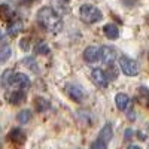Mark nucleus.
<instances>
[{"mask_svg":"<svg viewBox=\"0 0 149 149\" xmlns=\"http://www.w3.org/2000/svg\"><path fill=\"white\" fill-rule=\"evenodd\" d=\"M115 103H116V107L119 110H125L130 104V97L124 93H118L116 97H115Z\"/></svg>","mask_w":149,"mask_h":149,"instance_id":"1a4fd4ad","label":"nucleus"},{"mask_svg":"<svg viewBox=\"0 0 149 149\" xmlns=\"http://www.w3.org/2000/svg\"><path fill=\"white\" fill-rule=\"evenodd\" d=\"M106 74H107V78H109V79H116V78H118V69L113 66V63L109 64V69H107Z\"/></svg>","mask_w":149,"mask_h":149,"instance_id":"412c9836","label":"nucleus"},{"mask_svg":"<svg viewBox=\"0 0 149 149\" xmlns=\"http://www.w3.org/2000/svg\"><path fill=\"white\" fill-rule=\"evenodd\" d=\"M22 63H24V64H27L29 69L31 67L34 72H37V67H36V63H34V60H33V58H24V60H22Z\"/></svg>","mask_w":149,"mask_h":149,"instance_id":"4be33fe9","label":"nucleus"},{"mask_svg":"<svg viewBox=\"0 0 149 149\" xmlns=\"http://www.w3.org/2000/svg\"><path fill=\"white\" fill-rule=\"evenodd\" d=\"M131 136H133V130H131V128H127L125 133H124V137H125L127 140H130V139H131Z\"/></svg>","mask_w":149,"mask_h":149,"instance_id":"b1692460","label":"nucleus"},{"mask_svg":"<svg viewBox=\"0 0 149 149\" xmlns=\"http://www.w3.org/2000/svg\"><path fill=\"white\" fill-rule=\"evenodd\" d=\"M24 100H26V93H24V90H17V91L12 93L10 97H9V102L12 104H19Z\"/></svg>","mask_w":149,"mask_h":149,"instance_id":"f8f14e48","label":"nucleus"},{"mask_svg":"<svg viewBox=\"0 0 149 149\" xmlns=\"http://www.w3.org/2000/svg\"><path fill=\"white\" fill-rule=\"evenodd\" d=\"M84 60L86 61V63H95V61L98 60V48H95V46L85 48V51H84Z\"/></svg>","mask_w":149,"mask_h":149,"instance_id":"0eeeda50","label":"nucleus"},{"mask_svg":"<svg viewBox=\"0 0 149 149\" xmlns=\"http://www.w3.org/2000/svg\"><path fill=\"white\" fill-rule=\"evenodd\" d=\"M91 81L97 88H107V85H109V78H107L106 72L102 69H94L91 72Z\"/></svg>","mask_w":149,"mask_h":149,"instance_id":"20e7f679","label":"nucleus"},{"mask_svg":"<svg viewBox=\"0 0 149 149\" xmlns=\"http://www.w3.org/2000/svg\"><path fill=\"white\" fill-rule=\"evenodd\" d=\"M113 137V131H112V125L110 124H106V125L100 130V133H98V139H100L102 142H104V143H107L109 145V142H110V139Z\"/></svg>","mask_w":149,"mask_h":149,"instance_id":"6e6552de","label":"nucleus"},{"mask_svg":"<svg viewBox=\"0 0 149 149\" xmlns=\"http://www.w3.org/2000/svg\"><path fill=\"white\" fill-rule=\"evenodd\" d=\"M37 21L51 33H60L63 30V19L58 12L51 6H43L37 10Z\"/></svg>","mask_w":149,"mask_h":149,"instance_id":"f257e3e1","label":"nucleus"},{"mask_svg":"<svg viewBox=\"0 0 149 149\" xmlns=\"http://www.w3.org/2000/svg\"><path fill=\"white\" fill-rule=\"evenodd\" d=\"M21 31H22V22H21L19 19H17V21H14V22L9 24V27H8V34H9L10 37L18 36V33H21Z\"/></svg>","mask_w":149,"mask_h":149,"instance_id":"9b49d317","label":"nucleus"},{"mask_svg":"<svg viewBox=\"0 0 149 149\" xmlns=\"http://www.w3.org/2000/svg\"><path fill=\"white\" fill-rule=\"evenodd\" d=\"M91 148H93V149H106V148H107V143H104V142H102L100 139H98L97 142H94V143L91 145Z\"/></svg>","mask_w":149,"mask_h":149,"instance_id":"5701e85b","label":"nucleus"},{"mask_svg":"<svg viewBox=\"0 0 149 149\" xmlns=\"http://www.w3.org/2000/svg\"><path fill=\"white\" fill-rule=\"evenodd\" d=\"M103 31H104L106 37L110 39V40L118 39V36H119V29L115 26V24H106V26L103 27Z\"/></svg>","mask_w":149,"mask_h":149,"instance_id":"9d476101","label":"nucleus"},{"mask_svg":"<svg viewBox=\"0 0 149 149\" xmlns=\"http://www.w3.org/2000/svg\"><path fill=\"white\" fill-rule=\"evenodd\" d=\"M10 55H12V49L9 46H5V48L0 49V61H2V63H6L10 58Z\"/></svg>","mask_w":149,"mask_h":149,"instance_id":"6ab92c4d","label":"nucleus"},{"mask_svg":"<svg viewBox=\"0 0 149 149\" xmlns=\"http://www.w3.org/2000/svg\"><path fill=\"white\" fill-rule=\"evenodd\" d=\"M119 69L124 74H127V76H136V74L139 73L137 61H134L133 58H128L125 55L119 57Z\"/></svg>","mask_w":149,"mask_h":149,"instance_id":"7ed1b4c3","label":"nucleus"},{"mask_svg":"<svg viewBox=\"0 0 149 149\" xmlns=\"http://www.w3.org/2000/svg\"><path fill=\"white\" fill-rule=\"evenodd\" d=\"M9 137H10L12 142H15V143H22V142H24V133H22V130L15 128V130L10 131Z\"/></svg>","mask_w":149,"mask_h":149,"instance_id":"4468645a","label":"nucleus"},{"mask_svg":"<svg viewBox=\"0 0 149 149\" xmlns=\"http://www.w3.org/2000/svg\"><path fill=\"white\" fill-rule=\"evenodd\" d=\"M30 118H31V112H30L29 109L21 110L19 113H18V116H17V119H18L19 124H27V122L30 121Z\"/></svg>","mask_w":149,"mask_h":149,"instance_id":"2eb2a0df","label":"nucleus"},{"mask_svg":"<svg viewBox=\"0 0 149 149\" xmlns=\"http://www.w3.org/2000/svg\"><path fill=\"white\" fill-rule=\"evenodd\" d=\"M34 103H36V110H39V112H43V110L49 109V102H48V100H45V98L37 97Z\"/></svg>","mask_w":149,"mask_h":149,"instance_id":"a211bd4d","label":"nucleus"},{"mask_svg":"<svg viewBox=\"0 0 149 149\" xmlns=\"http://www.w3.org/2000/svg\"><path fill=\"white\" fill-rule=\"evenodd\" d=\"M34 52L36 54H40V55H46V54H49V46L46 45V42L40 40L39 43L34 46Z\"/></svg>","mask_w":149,"mask_h":149,"instance_id":"dca6fc26","label":"nucleus"},{"mask_svg":"<svg viewBox=\"0 0 149 149\" xmlns=\"http://www.w3.org/2000/svg\"><path fill=\"white\" fill-rule=\"evenodd\" d=\"M128 118H130L131 121H134V118H136V116H134V112H133V110H131L130 113H128Z\"/></svg>","mask_w":149,"mask_h":149,"instance_id":"393cba45","label":"nucleus"},{"mask_svg":"<svg viewBox=\"0 0 149 149\" xmlns=\"http://www.w3.org/2000/svg\"><path fill=\"white\" fill-rule=\"evenodd\" d=\"M12 15H14V12L10 10V8L8 5H0V18L2 19H9Z\"/></svg>","mask_w":149,"mask_h":149,"instance_id":"f3484780","label":"nucleus"},{"mask_svg":"<svg viewBox=\"0 0 149 149\" xmlns=\"http://www.w3.org/2000/svg\"><path fill=\"white\" fill-rule=\"evenodd\" d=\"M67 93H69V95L73 98V100H76V102H79L81 98L84 97L82 90L79 88V86H76V85H67Z\"/></svg>","mask_w":149,"mask_h":149,"instance_id":"ddd939ff","label":"nucleus"},{"mask_svg":"<svg viewBox=\"0 0 149 149\" xmlns=\"http://www.w3.org/2000/svg\"><path fill=\"white\" fill-rule=\"evenodd\" d=\"M12 76H14V72L12 70H6L3 73V78H2V85H12Z\"/></svg>","mask_w":149,"mask_h":149,"instance_id":"aec40b11","label":"nucleus"},{"mask_svg":"<svg viewBox=\"0 0 149 149\" xmlns=\"http://www.w3.org/2000/svg\"><path fill=\"white\" fill-rule=\"evenodd\" d=\"M98 60L106 66L112 64L115 61V51L110 46H102L98 49Z\"/></svg>","mask_w":149,"mask_h":149,"instance_id":"39448f33","label":"nucleus"},{"mask_svg":"<svg viewBox=\"0 0 149 149\" xmlns=\"http://www.w3.org/2000/svg\"><path fill=\"white\" fill-rule=\"evenodd\" d=\"M79 15H81V19L86 24H94V22H98L102 21L103 18V14L102 10L98 9L97 6L94 5H90V3H85L81 6L79 9Z\"/></svg>","mask_w":149,"mask_h":149,"instance_id":"f03ea898","label":"nucleus"},{"mask_svg":"<svg viewBox=\"0 0 149 149\" xmlns=\"http://www.w3.org/2000/svg\"><path fill=\"white\" fill-rule=\"evenodd\" d=\"M30 78L27 76L26 73H14V76H12V85L17 86L19 90H27L30 86Z\"/></svg>","mask_w":149,"mask_h":149,"instance_id":"423d86ee","label":"nucleus"},{"mask_svg":"<svg viewBox=\"0 0 149 149\" xmlns=\"http://www.w3.org/2000/svg\"><path fill=\"white\" fill-rule=\"evenodd\" d=\"M2 37H3V30L0 29V39H2Z\"/></svg>","mask_w":149,"mask_h":149,"instance_id":"a878e982","label":"nucleus"}]
</instances>
